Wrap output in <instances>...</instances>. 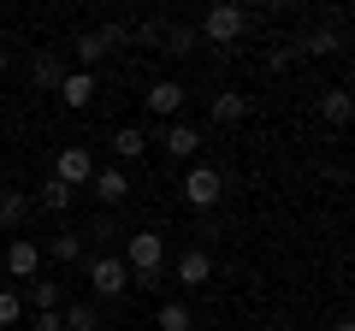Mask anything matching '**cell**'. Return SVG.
<instances>
[{
  "instance_id": "obj_1",
  "label": "cell",
  "mask_w": 355,
  "mask_h": 331,
  "mask_svg": "<svg viewBox=\"0 0 355 331\" xmlns=\"http://www.w3.org/2000/svg\"><path fill=\"white\" fill-rule=\"evenodd\" d=\"M119 260H125V272L142 284V290H154V284L166 278V237L160 231H130ZM137 284H130V290H137Z\"/></svg>"
},
{
  "instance_id": "obj_2",
  "label": "cell",
  "mask_w": 355,
  "mask_h": 331,
  "mask_svg": "<svg viewBox=\"0 0 355 331\" xmlns=\"http://www.w3.org/2000/svg\"><path fill=\"white\" fill-rule=\"evenodd\" d=\"M249 30V12H243L237 0H219V6H207L202 12V24H196V36L207 42V48H219V53H231L237 48V36Z\"/></svg>"
},
{
  "instance_id": "obj_3",
  "label": "cell",
  "mask_w": 355,
  "mask_h": 331,
  "mask_svg": "<svg viewBox=\"0 0 355 331\" xmlns=\"http://www.w3.org/2000/svg\"><path fill=\"white\" fill-rule=\"evenodd\" d=\"M178 195H184L196 213H214V207L225 202V172H219V166H190L184 184H178Z\"/></svg>"
},
{
  "instance_id": "obj_4",
  "label": "cell",
  "mask_w": 355,
  "mask_h": 331,
  "mask_svg": "<svg viewBox=\"0 0 355 331\" xmlns=\"http://www.w3.org/2000/svg\"><path fill=\"white\" fill-rule=\"evenodd\" d=\"M83 278H89V290L101 296V302H119V296L130 290V272H125V260H119V255H89Z\"/></svg>"
},
{
  "instance_id": "obj_5",
  "label": "cell",
  "mask_w": 355,
  "mask_h": 331,
  "mask_svg": "<svg viewBox=\"0 0 355 331\" xmlns=\"http://www.w3.org/2000/svg\"><path fill=\"white\" fill-rule=\"evenodd\" d=\"M53 178H60L65 190H89V178H95V154H89L83 142H65V148L53 154Z\"/></svg>"
},
{
  "instance_id": "obj_6",
  "label": "cell",
  "mask_w": 355,
  "mask_h": 331,
  "mask_svg": "<svg viewBox=\"0 0 355 331\" xmlns=\"http://www.w3.org/2000/svg\"><path fill=\"white\" fill-rule=\"evenodd\" d=\"M184 101H190V89H184L178 77H154L148 95H142V107H148L154 118H166V125H172V118H184Z\"/></svg>"
},
{
  "instance_id": "obj_7",
  "label": "cell",
  "mask_w": 355,
  "mask_h": 331,
  "mask_svg": "<svg viewBox=\"0 0 355 331\" xmlns=\"http://www.w3.org/2000/svg\"><path fill=\"white\" fill-rule=\"evenodd\" d=\"M89 190H95L101 213H113V207H125V202H130V172H125V166H95Z\"/></svg>"
},
{
  "instance_id": "obj_8",
  "label": "cell",
  "mask_w": 355,
  "mask_h": 331,
  "mask_svg": "<svg viewBox=\"0 0 355 331\" xmlns=\"http://www.w3.org/2000/svg\"><path fill=\"white\" fill-rule=\"evenodd\" d=\"M53 95H60V107L83 113V107H95V101H101V77H95V71H65V83H60Z\"/></svg>"
},
{
  "instance_id": "obj_9",
  "label": "cell",
  "mask_w": 355,
  "mask_h": 331,
  "mask_svg": "<svg viewBox=\"0 0 355 331\" xmlns=\"http://www.w3.org/2000/svg\"><path fill=\"white\" fill-rule=\"evenodd\" d=\"M6 272H12L18 284L42 278V242L36 237H12V242H6Z\"/></svg>"
},
{
  "instance_id": "obj_10",
  "label": "cell",
  "mask_w": 355,
  "mask_h": 331,
  "mask_svg": "<svg viewBox=\"0 0 355 331\" xmlns=\"http://www.w3.org/2000/svg\"><path fill=\"white\" fill-rule=\"evenodd\" d=\"M202 130H196V125H184V118H172V125H166L160 130V148L166 154H172V160H196V154H202Z\"/></svg>"
},
{
  "instance_id": "obj_11",
  "label": "cell",
  "mask_w": 355,
  "mask_h": 331,
  "mask_svg": "<svg viewBox=\"0 0 355 331\" xmlns=\"http://www.w3.org/2000/svg\"><path fill=\"white\" fill-rule=\"evenodd\" d=\"M18 302L36 307V314H60V307H65V284H53V278H30V284H18Z\"/></svg>"
},
{
  "instance_id": "obj_12",
  "label": "cell",
  "mask_w": 355,
  "mask_h": 331,
  "mask_svg": "<svg viewBox=\"0 0 355 331\" xmlns=\"http://www.w3.org/2000/svg\"><path fill=\"white\" fill-rule=\"evenodd\" d=\"M42 255L60 260V267H83V231H53V237L42 242Z\"/></svg>"
},
{
  "instance_id": "obj_13",
  "label": "cell",
  "mask_w": 355,
  "mask_h": 331,
  "mask_svg": "<svg viewBox=\"0 0 355 331\" xmlns=\"http://www.w3.org/2000/svg\"><path fill=\"white\" fill-rule=\"evenodd\" d=\"M214 278V249H184V255H178V284H207Z\"/></svg>"
},
{
  "instance_id": "obj_14",
  "label": "cell",
  "mask_w": 355,
  "mask_h": 331,
  "mask_svg": "<svg viewBox=\"0 0 355 331\" xmlns=\"http://www.w3.org/2000/svg\"><path fill=\"white\" fill-rule=\"evenodd\" d=\"M291 53H308V60H326V53H343V30H338V24H331V30H320V24H314V30H308V36L296 42Z\"/></svg>"
},
{
  "instance_id": "obj_15",
  "label": "cell",
  "mask_w": 355,
  "mask_h": 331,
  "mask_svg": "<svg viewBox=\"0 0 355 331\" xmlns=\"http://www.w3.org/2000/svg\"><path fill=\"white\" fill-rule=\"evenodd\" d=\"M30 83H36L42 95H53L65 83V60L60 53H36V60H30Z\"/></svg>"
},
{
  "instance_id": "obj_16",
  "label": "cell",
  "mask_w": 355,
  "mask_h": 331,
  "mask_svg": "<svg viewBox=\"0 0 355 331\" xmlns=\"http://www.w3.org/2000/svg\"><path fill=\"white\" fill-rule=\"evenodd\" d=\"M207 113H214V125H243V118H249V95H237V89H219L214 101H207Z\"/></svg>"
},
{
  "instance_id": "obj_17",
  "label": "cell",
  "mask_w": 355,
  "mask_h": 331,
  "mask_svg": "<svg viewBox=\"0 0 355 331\" xmlns=\"http://www.w3.org/2000/svg\"><path fill=\"white\" fill-rule=\"evenodd\" d=\"M202 48V36H196V24H166L160 30V53H172V60H184V53Z\"/></svg>"
},
{
  "instance_id": "obj_18",
  "label": "cell",
  "mask_w": 355,
  "mask_h": 331,
  "mask_svg": "<svg viewBox=\"0 0 355 331\" xmlns=\"http://www.w3.org/2000/svg\"><path fill=\"white\" fill-rule=\"evenodd\" d=\"M30 207H36V202H30L24 190H6V195H0V231H24Z\"/></svg>"
},
{
  "instance_id": "obj_19",
  "label": "cell",
  "mask_w": 355,
  "mask_h": 331,
  "mask_svg": "<svg viewBox=\"0 0 355 331\" xmlns=\"http://www.w3.org/2000/svg\"><path fill=\"white\" fill-rule=\"evenodd\" d=\"M60 325L65 331H101V307H95V302H65L60 307Z\"/></svg>"
},
{
  "instance_id": "obj_20",
  "label": "cell",
  "mask_w": 355,
  "mask_h": 331,
  "mask_svg": "<svg viewBox=\"0 0 355 331\" xmlns=\"http://www.w3.org/2000/svg\"><path fill=\"white\" fill-rule=\"evenodd\" d=\"M320 113H326V125H331V130H343V125H349V113H355L349 89H343V83H338V89H326V95H320Z\"/></svg>"
},
{
  "instance_id": "obj_21",
  "label": "cell",
  "mask_w": 355,
  "mask_h": 331,
  "mask_svg": "<svg viewBox=\"0 0 355 331\" xmlns=\"http://www.w3.org/2000/svg\"><path fill=\"white\" fill-rule=\"evenodd\" d=\"M113 154L119 160H142V154H148V130L142 125H119L113 130Z\"/></svg>"
},
{
  "instance_id": "obj_22",
  "label": "cell",
  "mask_w": 355,
  "mask_h": 331,
  "mask_svg": "<svg viewBox=\"0 0 355 331\" xmlns=\"http://www.w3.org/2000/svg\"><path fill=\"white\" fill-rule=\"evenodd\" d=\"M71 53H77V71H95V65L107 60V48H101L95 30H77V36H71Z\"/></svg>"
},
{
  "instance_id": "obj_23",
  "label": "cell",
  "mask_w": 355,
  "mask_h": 331,
  "mask_svg": "<svg viewBox=\"0 0 355 331\" xmlns=\"http://www.w3.org/2000/svg\"><path fill=\"white\" fill-rule=\"evenodd\" d=\"M119 237H125V231H119L113 213H95V219L83 225V242H89V249H107V242H119Z\"/></svg>"
},
{
  "instance_id": "obj_24",
  "label": "cell",
  "mask_w": 355,
  "mask_h": 331,
  "mask_svg": "<svg viewBox=\"0 0 355 331\" xmlns=\"http://www.w3.org/2000/svg\"><path fill=\"white\" fill-rule=\"evenodd\" d=\"M36 202H42V213H71L77 190H65L60 178H48V184H42V195H36Z\"/></svg>"
},
{
  "instance_id": "obj_25",
  "label": "cell",
  "mask_w": 355,
  "mask_h": 331,
  "mask_svg": "<svg viewBox=\"0 0 355 331\" xmlns=\"http://www.w3.org/2000/svg\"><path fill=\"white\" fill-rule=\"evenodd\" d=\"M154 325H160V331H190V325H196V314H190L184 302H160V314H154Z\"/></svg>"
},
{
  "instance_id": "obj_26",
  "label": "cell",
  "mask_w": 355,
  "mask_h": 331,
  "mask_svg": "<svg viewBox=\"0 0 355 331\" xmlns=\"http://www.w3.org/2000/svg\"><path fill=\"white\" fill-rule=\"evenodd\" d=\"M95 36H101V48H107V53L130 48V24H119V18H113V24H101V30H95Z\"/></svg>"
},
{
  "instance_id": "obj_27",
  "label": "cell",
  "mask_w": 355,
  "mask_h": 331,
  "mask_svg": "<svg viewBox=\"0 0 355 331\" xmlns=\"http://www.w3.org/2000/svg\"><path fill=\"white\" fill-rule=\"evenodd\" d=\"M18 319H24V302H18V290L6 284V290H0V331H6V325H18Z\"/></svg>"
},
{
  "instance_id": "obj_28",
  "label": "cell",
  "mask_w": 355,
  "mask_h": 331,
  "mask_svg": "<svg viewBox=\"0 0 355 331\" xmlns=\"http://www.w3.org/2000/svg\"><path fill=\"white\" fill-rule=\"evenodd\" d=\"M196 249H207V242H219V213H196Z\"/></svg>"
},
{
  "instance_id": "obj_29",
  "label": "cell",
  "mask_w": 355,
  "mask_h": 331,
  "mask_svg": "<svg viewBox=\"0 0 355 331\" xmlns=\"http://www.w3.org/2000/svg\"><path fill=\"white\" fill-rule=\"evenodd\" d=\"M291 60H296L291 48H266V71H284V65H291Z\"/></svg>"
},
{
  "instance_id": "obj_30",
  "label": "cell",
  "mask_w": 355,
  "mask_h": 331,
  "mask_svg": "<svg viewBox=\"0 0 355 331\" xmlns=\"http://www.w3.org/2000/svg\"><path fill=\"white\" fill-rule=\"evenodd\" d=\"M30 331H65V325H60V314H36V325H30Z\"/></svg>"
},
{
  "instance_id": "obj_31",
  "label": "cell",
  "mask_w": 355,
  "mask_h": 331,
  "mask_svg": "<svg viewBox=\"0 0 355 331\" xmlns=\"http://www.w3.org/2000/svg\"><path fill=\"white\" fill-rule=\"evenodd\" d=\"M331 331H355V319H331Z\"/></svg>"
},
{
  "instance_id": "obj_32",
  "label": "cell",
  "mask_w": 355,
  "mask_h": 331,
  "mask_svg": "<svg viewBox=\"0 0 355 331\" xmlns=\"http://www.w3.org/2000/svg\"><path fill=\"white\" fill-rule=\"evenodd\" d=\"M6 65H12V53H6V48H0V77H6Z\"/></svg>"
},
{
  "instance_id": "obj_33",
  "label": "cell",
  "mask_w": 355,
  "mask_h": 331,
  "mask_svg": "<svg viewBox=\"0 0 355 331\" xmlns=\"http://www.w3.org/2000/svg\"><path fill=\"white\" fill-rule=\"evenodd\" d=\"M6 190H12V184H6V172H0V195H6Z\"/></svg>"
},
{
  "instance_id": "obj_34",
  "label": "cell",
  "mask_w": 355,
  "mask_h": 331,
  "mask_svg": "<svg viewBox=\"0 0 355 331\" xmlns=\"http://www.w3.org/2000/svg\"><path fill=\"white\" fill-rule=\"evenodd\" d=\"M254 331H279V325H254Z\"/></svg>"
}]
</instances>
